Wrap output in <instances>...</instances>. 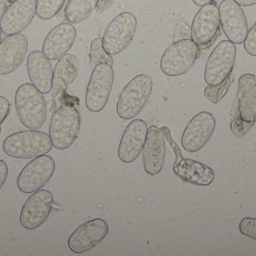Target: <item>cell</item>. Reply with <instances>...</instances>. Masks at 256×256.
<instances>
[{"label": "cell", "mask_w": 256, "mask_h": 256, "mask_svg": "<svg viewBox=\"0 0 256 256\" xmlns=\"http://www.w3.org/2000/svg\"><path fill=\"white\" fill-rule=\"evenodd\" d=\"M15 108L22 125L32 130L40 129L46 117L43 94L33 84H22L15 93Z\"/></svg>", "instance_id": "obj_1"}, {"label": "cell", "mask_w": 256, "mask_h": 256, "mask_svg": "<svg viewBox=\"0 0 256 256\" xmlns=\"http://www.w3.org/2000/svg\"><path fill=\"white\" fill-rule=\"evenodd\" d=\"M2 146L4 153L10 157L34 159L49 153L52 144L48 134L30 129L9 135Z\"/></svg>", "instance_id": "obj_2"}, {"label": "cell", "mask_w": 256, "mask_h": 256, "mask_svg": "<svg viewBox=\"0 0 256 256\" xmlns=\"http://www.w3.org/2000/svg\"><path fill=\"white\" fill-rule=\"evenodd\" d=\"M80 123V114L74 105H61L50 122L49 135L52 147L60 150L70 147L78 138Z\"/></svg>", "instance_id": "obj_3"}, {"label": "cell", "mask_w": 256, "mask_h": 256, "mask_svg": "<svg viewBox=\"0 0 256 256\" xmlns=\"http://www.w3.org/2000/svg\"><path fill=\"white\" fill-rule=\"evenodd\" d=\"M152 86V79L146 75H137L131 80L118 97V115L124 120H130L138 115L150 98Z\"/></svg>", "instance_id": "obj_4"}, {"label": "cell", "mask_w": 256, "mask_h": 256, "mask_svg": "<svg viewBox=\"0 0 256 256\" xmlns=\"http://www.w3.org/2000/svg\"><path fill=\"white\" fill-rule=\"evenodd\" d=\"M200 48L192 39L176 41L164 51L160 61L162 72L168 76L184 75L194 66Z\"/></svg>", "instance_id": "obj_5"}, {"label": "cell", "mask_w": 256, "mask_h": 256, "mask_svg": "<svg viewBox=\"0 0 256 256\" xmlns=\"http://www.w3.org/2000/svg\"><path fill=\"white\" fill-rule=\"evenodd\" d=\"M219 8L212 2L202 6L194 18L191 38L200 50L208 49L220 35Z\"/></svg>", "instance_id": "obj_6"}, {"label": "cell", "mask_w": 256, "mask_h": 256, "mask_svg": "<svg viewBox=\"0 0 256 256\" xmlns=\"http://www.w3.org/2000/svg\"><path fill=\"white\" fill-rule=\"evenodd\" d=\"M136 26V18L130 12H122L116 17L104 34L105 51L110 55H116L124 51L134 39Z\"/></svg>", "instance_id": "obj_7"}, {"label": "cell", "mask_w": 256, "mask_h": 256, "mask_svg": "<svg viewBox=\"0 0 256 256\" xmlns=\"http://www.w3.org/2000/svg\"><path fill=\"white\" fill-rule=\"evenodd\" d=\"M236 47L230 40H224L212 51L206 63L204 81L209 86L222 84L233 72Z\"/></svg>", "instance_id": "obj_8"}, {"label": "cell", "mask_w": 256, "mask_h": 256, "mask_svg": "<svg viewBox=\"0 0 256 256\" xmlns=\"http://www.w3.org/2000/svg\"><path fill=\"white\" fill-rule=\"evenodd\" d=\"M114 80V69L110 65L100 63L93 69L86 96V105L90 111L100 112L106 106Z\"/></svg>", "instance_id": "obj_9"}, {"label": "cell", "mask_w": 256, "mask_h": 256, "mask_svg": "<svg viewBox=\"0 0 256 256\" xmlns=\"http://www.w3.org/2000/svg\"><path fill=\"white\" fill-rule=\"evenodd\" d=\"M55 171V162L50 156L43 155L28 162L18 176L16 184L20 192L32 193L49 182Z\"/></svg>", "instance_id": "obj_10"}, {"label": "cell", "mask_w": 256, "mask_h": 256, "mask_svg": "<svg viewBox=\"0 0 256 256\" xmlns=\"http://www.w3.org/2000/svg\"><path fill=\"white\" fill-rule=\"evenodd\" d=\"M216 126V119L212 113L202 111L186 125L182 138L183 148L189 153L201 150L212 138Z\"/></svg>", "instance_id": "obj_11"}, {"label": "cell", "mask_w": 256, "mask_h": 256, "mask_svg": "<svg viewBox=\"0 0 256 256\" xmlns=\"http://www.w3.org/2000/svg\"><path fill=\"white\" fill-rule=\"evenodd\" d=\"M220 25L230 42L244 43L248 31V23L242 6L234 0H222L219 6Z\"/></svg>", "instance_id": "obj_12"}, {"label": "cell", "mask_w": 256, "mask_h": 256, "mask_svg": "<svg viewBox=\"0 0 256 256\" xmlns=\"http://www.w3.org/2000/svg\"><path fill=\"white\" fill-rule=\"evenodd\" d=\"M54 204V197L46 189L34 192L26 201L21 210V225L28 230L38 228L49 217Z\"/></svg>", "instance_id": "obj_13"}, {"label": "cell", "mask_w": 256, "mask_h": 256, "mask_svg": "<svg viewBox=\"0 0 256 256\" xmlns=\"http://www.w3.org/2000/svg\"><path fill=\"white\" fill-rule=\"evenodd\" d=\"M109 232V225L102 219L88 221L78 227L68 240L69 249L74 253H82L96 247Z\"/></svg>", "instance_id": "obj_14"}, {"label": "cell", "mask_w": 256, "mask_h": 256, "mask_svg": "<svg viewBox=\"0 0 256 256\" xmlns=\"http://www.w3.org/2000/svg\"><path fill=\"white\" fill-rule=\"evenodd\" d=\"M36 14V0H15L10 3L0 19L2 33L18 34L25 30Z\"/></svg>", "instance_id": "obj_15"}, {"label": "cell", "mask_w": 256, "mask_h": 256, "mask_svg": "<svg viewBox=\"0 0 256 256\" xmlns=\"http://www.w3.org/2000/svg\"><path fill=\"white\" fill-rule=\"evenodd\" d=\"M147 124L144 120L136 119L126 128L118 147L120 159L126 163L134 162L142 151L148 134Z\"/></svg>", "instance_id": "obj_16"}, {"label": "cell", "mask_w": 256, "mask_h": 256, "mask_svg": "<svg viewBox=\"0 0 256 256\" xmlns=\"http://www.w3.org/2000/svg\"><path fill=\"white\" fill-rule=\"evenodd\" d=\"M165 150L164 132L158 126H150L142 150L143 164L148 174L155 176L162 171Z\"/></svg>", "instance_id": "obj_17"}, {"label": "cell", "mask_w": 256, "mask_h": 256, "mask_svg": "<svg viewBox=\"0 0 256 256\" xmlns=\"http://www.w3.org/2000/svg\"><path fill=\"white\" fill-rule=\"evenodd\" d=\"M28 49L26 38L20 33L10 35L0 42V75L16 70L24 61Z\"/></svg>", "instance_id": "obj_18"}, {"label": "cell", "mask_w": 256, "mask_h": 256, "mask_svg": "<svg viewBox=\"0 0 256 256\" xmlns=\"http://www.w3.org/2000/svg\"><path fill=\"white\" fill-rule=\"evenodd\" d=\"M76 35V29L72 24H58L45 38L42 52L49 60L60 58L73 46Z\"/></svg>", "instance_id": "obj_19"}, {"label": "cell", "mask_w": 256, "mask_h": 256, "mask_svg": "<svg viewBox=\"0 0 256 256\" xmlns=\"http://www.w3.org/2000/svg\"><path fill=\"white\" fill-rule=\"evenodd\" d=\"M27 70L32 84L42 93L52 90L54 71L49 59L40 51H33L27 58Z\"/></svg>", "instance_id": "obj_20"}, {"label": "cell", "mask_w": 256, "mask_h": 256, "mask_svg": "<svg viewBox=\"0 0 256 256\" xmlns=\"http://www.w3.org/2000/svg\"><path fill=\"white\" fill-rule=\"evenodd\" d=\"M173 171L184 181L196 186H209L215 179L214 171L210 167L198 161L184 159L182 155L178 156Z\"/></svg>", "instance_id": "obj_21"}, {"label": "cell", "mask_w": 256, "mask_h": 256, "mask_svg": "<svg viewBox=\"0 0 256 256\" xmlns=\"http://www.w3.org/2000/svg\"><path fill=\"white\" fill-rule=\"evenodd\" d=\"M240 117L246 122L256 121V76L244 74L238 81L237 96Z\"/></svg>", "instance_id": "obj_22"}, {"label": "cell", "mask_w": 256, "mask_h": 256, "mask_svg": "<svg viewBox=\"0 0 256 256\" xmlns=\"http://www.w3.org/2000/svg\"><path fill=\"white\" fill-rule=\"evenodd\" d=\"M79 69V59L74 54H64L60 59L54 72V95L67 90L68 87L78 76Z\"/></svg>", "instance_id": "obj_23"}, {"label": "cell", "mask_w": 256, "mask_h": 256, "mask_svg": "<svg viewBox=\"0 0 256 256\" xmlns=\"http://www.w3.org/2000/svg\"><path fill=\"white\" fill-rule=\"evenodd\" d=\"M98 0H68L64 17L70 24H80L90 18L97 8Z\"/></svg>", "instance_id": "obj_24"}, {"label": "cell", "mask_w": 256, "mask_h": 256, "mask_svg": "<svg viewBox=\"0 0 256 256\" xmlns=\"http://www.w3.org/2000/svg\"><path fill=\"white\" fill-rule=\"evenodd\" d=\"M66 0H36V15L40 19H51L60 12Z\"/></svg>", "instance_id": "obj_25"}, {"label": "cell", "mask_w": 256, "mask_h": 256, "mask_svg": "<svg viewBox=\"0 0 256 256\" xmlns=\"http://www.w3.org/2000/svg\"><path fill=\"white\" fill-rule=\"evenodd\" d=\"M100 63H108L112 66L114 60L103 46V39L97 38L92 42L90 49V66L92 69H94Z\"/></svg>", "instance_id": "obj_26"}, {"label": "cell", "mask_w": 256, "mask_h": 256, "mask_svg": "<svg viewBox=\"0 0 256 256\" xmlns=\"http://www.w3.org/2000/svg\"><path fill=\"white\" fill-rule=\"evenodd\" d=\"M234 75H233V72H232L228 75V78L220 85L208 86L204 89V96L208 100L210 101L212 103H218L228 93L230 87L234 83Z\"/></svg>", "instance_id": "obj_27"}, {"label": "cell", "mask_w": 256, "mask_h": 256, "mask_svg": "<svg viewBox=\"0 0 256 256\" xmlns=\"http://www.w3.org/2000/svg\"><path fill=\"white\" fill-rule=\"evenodd\" d=\"M256 121L246 122L240 117L239 113L238 105L236 99L234 103V110H233L232 118L231 122V129L233 133L238 137H242L246 135L251 128L255 124Z\"/></svg>", "instance_id": "obj_28"}, {"label": "cell", "mask_w": 256, "mask_h": 256, "mask_svg": "<svg viewBox=\"0 0 256 256\" xmlns=\"http://www.w3.org/2000/svg\"><path fill=\"white\" fill-rule=\"evenodd\" d=\"M239 230L243 235L256 240V218H244L239 224Z\"/></svg>", "instance_id": "obj_29"}, {"label": "cell", "mask_w": 256, "mask_h": 256, "mask_svg": "<svg viewBox=\"0 0 256 256\" xmlns=\"http://www.w3.org/2000/svg\"><path fill=\"white\" fill-rule=\"evenodd\" d=\"M244 43L246 52L251 56L256 57V22L248 31Z\"/></svg>", "instance_id": "obj_30"}, {"label": "cell", "mask_w": 256, "mask_h": 256, "mask_svg": "<svg viewBox=\"0 0 256 256\" xmlns=\"http://www.w3.org/2000/svg\"><path fill=\"white\" fill-rule=\"evenodd\" d=\"M10 112V103L3 96H0V125L4 122Z\"/></svg>", "instance_id": "obj_31"}, {"label": "cell", "mask_w": 256, "mask_h": 256, "mask_svg": "<svg viewBox=\"0 0 256 256\" xmlns=\"http://www.w3.org/2000/svg\"><path fill=\"white\" fill-rule=\"evenodd\" d=\"M8 173V169L6 162L4 161L0 160V189L6 182Z\"/></svg>", "instance_id": "obj_32"}, {"label": "cell", "mask_w": 256, "mask_h": 256, "mask_svg": "<svg viewBox=\"0 0 256 256\" xmlns=\"http://www.w3.org/2000/svg\"><path fill=\"white\" fill-rule=\"evenodd\" d=\"M114 1L115 0H98L97 8H96L97 12L98 13H102V12L108 10L110 7L111 5L114 3Z\"/></svg>", "instance_id": "obj_33"}, {"label": "cell", "mask_w": 256, "mask_h": 256, "mask_svg": "<svg viewBox=\"0 0 256 256\" xmlns=\"http://www.w3.org/2000/svg\"><path fill=\"white\" fill-rule=\"evenodd\" d=\"M240 6H250L256 5V0H234Z\"/></svg>", "instance_id": "obj_34"}, {"label": "cell", "mask_w": 256, "mask_h": 256, "mask_svg": "<svg viewBox=\"0 0 256 256\" xmlns=\"http://www.w3.org/2000/svg\"><path fill=\"white\" fill-rule=\"evenodd\" d=\"M9 0H0V16L3 15L8 6Z\"/></svg>", "instance_id": "obj_35"}, {"label": "cell", "mask_w": 256, "mask_h": 256, "mask_svg": "<svg viewBox=\"0 0 256 256\" xmlns=\"http://www.w3.org/2000/svg\"><path fill=\"white\" fill-rule=\"evenodd\" d=\"M192 1H194V3H195L197 6L202 7V6L212 3L213 0H192Z\"/></svg>", "instance_id": "obj_36"}, {"label": "cell", "mask_w": 256, "mask_h": 256, "mask_svg": "<svg viewBox=\"0 0 256 256\" xmlns=\"http://www.w3.org/2000/svg\"><path fill=\"white\" fill-rule=\"evenodd\" d=\"M2 30H1V28H0V41H1V38H2Z\"/></svg>", "instance_id": "obj_37"}, {"label": "cell", "mask_w": 256, "mask_h": 256, "mask_svg": "<svg viewBox=\"0 0 256 256\" xmlns=\"http://www.w3.org/2000/svg\"><path fill=\"white\" fill-rule=\"evenodd\" d=\"M15 1V0H9V3H12V2Z\"/></svg>", "instance_id": "obj_38"}]
</instances>
